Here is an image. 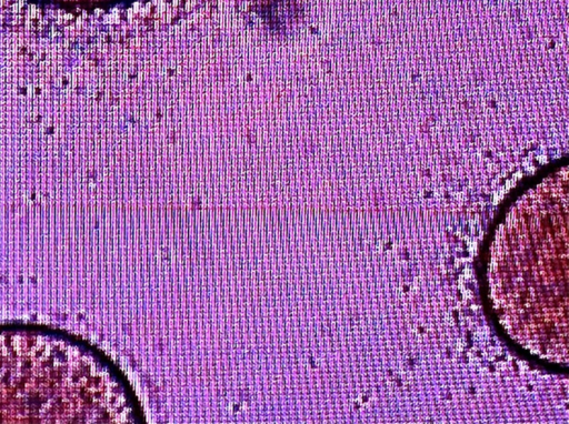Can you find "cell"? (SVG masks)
<instances>
[{
    "label": "cell",
    "instance_id": "1",
    "mask_svg": "<svg viewBox=\"0 0 569 424\" xmlns=\"http://www.w3.org/2000/svg\"><path fill=\"white\" fill-rule=\"evenodd\" d=\"M77 345L47 334L0 333V422H76L99 416L103 382Z\"/></svg>",
    "mask_w": 569,
    "mask_h": 424
}]
</instances>
